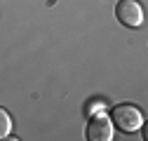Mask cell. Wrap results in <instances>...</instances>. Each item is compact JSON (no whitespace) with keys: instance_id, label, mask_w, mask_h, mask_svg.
<instances>
[{"instance_id":"1","label":"cell","mask_w":148,"mask_h":141,"mask_svg":"<svg viewBox=\"0 0 148 141\" xmlns=\"http://www.w3.org/2000/svg\"><path fill=\"white\" fill-rule=\"evenodd\" d=\"M110 122L125 134H134L143 127V113L136 108L134 103H118L110 111Z\"/></svg>"},{"instance_id":"2","label":"cell","mask_w":148,"mask_h":141,"mask_svg":"<svg viewBox=\"0 0 148 141\" xmlns=\"http://www.w3.org/2000/svg\"><path fill=\"white\" fill-rule=\"evenodd\" d=\"M115 16L122 26L139 28L143 24V7H141L139 0H120L115 5Z\"/></svg>"},{"instance_id":"3","label":"cell","mask_w":148,"mask_h":141,"mask_svg":"<svg viewBox=\"0 0 148 141\" xmlns=\"http://www.w3.org/2000/svg\"><path fill=\"white\" fill-rule=\"evenodd\" d=\"M87 139L89 141H110L113 139V122H110V115H106L103 111L92 115L89 125H87Z\"/></svg>"},{"instance_id":"4","label":"cell","mask_w":148,"mask_h":141,"mask_svg":"<svg viewBox=\"0 0 148 141\" xmlns=\"http://www.w3.org/2000/svg\"><path fill=\"white\" fill-rule=\"evenodd\" d=\"M10 132H12V118H10V113L5 108H0V141L7 139Z\"/></svg>"}]
</instances>
